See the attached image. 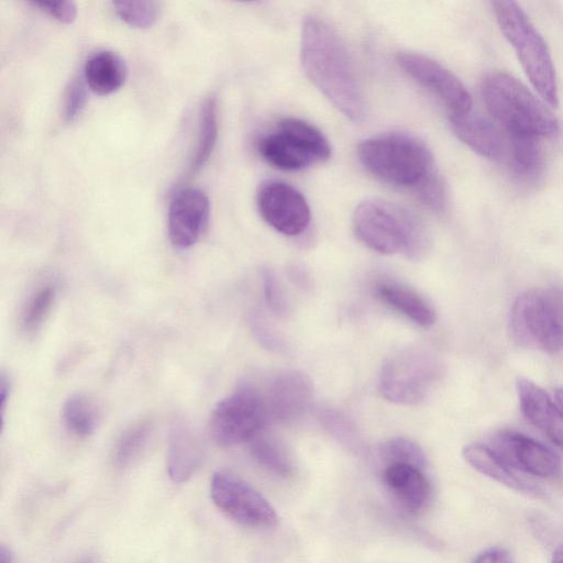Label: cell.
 <instances>
[{
    "mask_svg": "<svg viewBox=\"0 0 563 563\" xmlns=\"http://www.w3.org/2000/svg\"><path fill=\"white\" fill-rule=\"evenodd\" d=\"M300 59L308 78L339 111L354 121L364 117V93L349 51L335 30L317 16L302 22Z\"/></svg>",
    "mask_w": 563,
    "mask_h": 563,
    "instance_id": "cell-1",
    "label": "cell"
},
{
    "mask_svg": "<svg viewBox=\"0 0 563 563\" xmlns=\"http://www.w3.org/2000/svg\"><path fill=\"white\" fill-rule=\"evenodd\" d=\"M355 236L368 249L385 255L405 252L420 257L428 249L423 223L409 210L382 199L361 202L353 214Z\"/></svg>",
    "mask_w": 563,
    "mask_h": 563,
    "instance_id": "cell-2",
    "label": "cell"
},
{
    "mask_svg": "<svg viewBox=\"0 0 563 563\" xmlns=\"http://www.w3.org/2000/svg\"><path fill=\"white\" fill-rule=\"evenodd\" d=\"M481 92L488 111L508 134L549 137L559 132L552 112L514 76L488 73L482 80Z\"/></svg>",
    "mask_w": 563,
    "mask_h": 563,
    "instance_id": "cell-3",
    "label": "cell"
},
{
    "mask_svg": "<svg viewBox=\"0 0 563 563\" xmlns=\"http://www.w3.org/2000/svg\"><path fill=\"white\" fill-rule=\"evenodd\" d=\"M357 156L363 166L382 180L402 187H418L434 174L429 148L418 139L389 133L361 142Z\"/></svg>",
    "mask_w": 563,
    "mask_h": 563,
    "instance_id": "cell-4",
    "label": "cell"
},
{
    "mask_svg": "<svg viewBox=\"0 0 563 563\" xmlns=\"http://www.w3.org/2000/svg\"><path fill=\"white\" fill-rule=\"evenodd\" d=\"M498 25L511 44L530 82L550 106L558 107L556 76L548 45L515 1H494Z\"/></svg>",
    "mask_w": 563,
    "mask_h": 563,
    "instance_id": "cell-5",
    "label": "cell"
},
{
    "mask_svg": "<svg viewBox=\"0 0 563 563\" xmlns=\"http://www.w3.org/2000/svg\"><path fill=\"white\" fill-rule=\"evenodd\" d=\"M510 329L518 344L554 354L563 350V287L533 288L511 307Z\"/></svg>",
    "mask_w": 563,
    "mask_h": 563,
    "instance_id": "cell-6",
    "label": "cell"
},
{
    "mask_svg": "<svg viewBox=\"0 0 563 563\" xmlns=\"http://www.w3.org/2000/svg\"><path fill=\"white\" fill-rule=\"evenodd\" d=\"M257 150L269 165L283 170H299L331 155L327 137L296 118L280 120L274 131L261 137Z\"/></svg>",
    "mask_w": 563,
    "mask_h": 563,
    "instance_id": "cell-7",
    "label": "cell"
},
{
    "mask_svg": "<svg viewBox=\"0 0 563 563\" xmlns=\"http://www.w3.org/2000/svg\"><path fill=\"white\" fill-rule=\"evenodd\" d=\"M437 358L422 349L410 347L390 356L382 367L378 389L395 404L421 402L440 376Z\"/></svg>",
    "mask_w": 563,
    "mask_h": 563,
    "instance_id": "cell-8",
    "label": "cell"
},
{
    "mask_svg": "<svg viewBox=\"0 0 563 563\" xmlns=\"http://www.w3.org/2000/svg\"><path fill=\"white\" fill-rule=\"evenodd\" d=\"M268 422L264 394L243 384L213 408L209 432L214 442L231 446L255 438Z\"/></svg>",
    "mask_w": 563,
    "mask_h": 563,
    "instance_id": "cell-9",
    "label": "cell"
},
{
    "mask_svg": "<svg viewBox=\"0 0 563 563\" xmlns=\"http://www.w3.org/2000/svg\"><path fill=\"white\" fill-rule=\"evenodd\" d=\"M216 506L234 521L254 528L273 527L277 515L268 500L242 479L216 473L210 485Z\"/></svg>",
    "mask_w": 563,
    "mask_h": 563,
    "instance_id": "cell-10",
    "label": "cell"
},
{
    "mask_svg": "<svg viewBox=\"0 0 563 563\" xmlns=\"http://www.w3.org/2000/svg\"><path fill=\"white\" fill-rule=\"evenodd\" d=\"M396 60L408 76L444 103L450 117L472 111L468 90L448 68L427 56L409 52L398 53Z\"/></svg>",
    "mask_w": 563,
    "mask_h": 563,
    "instance_id": "cell-11",
    "label": "cell"
},
{
    "mask_svg": "<svg viewBox=\"0 0 563 563\" xmlns=\"http://www.w3.org/2000/svg\"><path fill=\"white\" fill-rule=\"evenodd\" d=\"M257 208L262 218L285 235H299L310 222L307 200L300 191L284 181L263 184L257 192Z\"/></svg>",
    "mask_w": 563,
    "mask_h": 563,
    "instance_id": "cell-12",
    "label": "cell"
},
{
    "mask_svg": "<svg viewBox=\"0 0 563 563\" xmlns=\"http://www.w3.org/2000/svg\"><path fill=\"white\" fill-rule=\"evenodd\" d=\"M492 450L512 470L539 477L559 474V456L539 441L516 431H501L492 440Z\"/></svg>",
    "mask_w": 563,
    "mask_h": 563,
    "instance_id": "cell-13",
    "label": "cell"
},
{
    "mask_svg": "<svg viewBox=\"0 0 563 563\" xmlns=\"http://www.w3.org/2000/svg\"><path fill=\"white\" fill-rule=\"evenodd\" d=\"M209 199L197 188L178 190L168 208V236L180 250L191 247L199 240L209 219Z\"/></svg>",
    "mask_w": 563,
    "mask_h": 563,
    "instance_id": "cell-14",
    "label": "cell"
},
{
    "mask_svg": "<svg viewBox=\"0 0 563 563\" xmlns=\"http://www.w3.org/2000/svg\"><path fill=\"white\" fill-rule=\"evenodd\" d=\"M263 394L268 422L294 421L305 413L312 400L310 380L296 371L278 373Z\"/></svg>",
    "mask_w": 563,
    "mask_h": 563,
    "instance_id": "cell-15",
    "label": "cell"
},
{
    "mask_svg": "<svg viewBox=\"0 0 563 563\" xmlns=\"http://www.w3.org/2000/svg\"><path fill=\"white\" fill-rule=\"evenodd\" d=\"M517 391L525 418L563 450V412L537 384L519 378Z\"/></svg>",
    "mask_w": 563,
    "mask_h": 563,
    "instance_id": "cell-16",
    "label": "cell"
},
{
    "mask_svg": "<svg viewBox=\"0 0 563 563\" xmlns=\"http://www.w3.org/2000/svg\"><path fill=\"white\" fill-rule=\"evenodd\" d=\"M205 446L199 435L184 420H175L168 434L167 470L176 483L186 482L200 467Z\"/></svg>",
    "mask_w": 563,
    "mask_h": 563,
    "instance_id": "cell-17",
    "label": "cell"
},
{
    "mask_svg": "<svg viewBox=\"0 0 563 563\" xmlns=\"http://www.w3.org/2000/svg\"><path fill=\"white\" fill-rule=\"evenodd\" d=\"M453 133L474 152L496 159L503 155L504 142L496 126L481 114L472 111L450 117Z\"/></svg>",
    "mask_w": 563,
    "mask_h": 563,
    "instance_id": "cell-18",
    "label": "cell"
},
{
    "mask_svg": "<svg viewBox=\"0 0 563 563\" xmlns=\"http://www.w3.org/2000/svg\"><path fill=\"white\" fill-rule=\"evenodd\" d=\"M383 478L389 493L407 511L417 512L427 503L429 483L420 468L406 464H389Z\"/></svg>",
    "mask_w": 563,
    "mask_h": 563,
    "instance_id": "cell-19",
    "label": "cell"
},
{
    "mask_svg": "<svg viewBox=\"0 0 563 563\" xmlns=\"http://www.w3.org/2000/svg\"><path fill=\"white\" fill-rule=\"evenodd\" d=\"M128 77L125 62L117 53L101 51L91 55L84 67V79L89 89L107 96L123 86Z\"/></svg>",
    "mask_w": 563,
    "mask_h": 563,
    "instance_id": "cell-20",
    "label": "cell"
},
{
    "mask_svg": "<svg viewBox=\"0 0 563 563\" xmlns=\"http://www.w3.org/2000/svg\"><path fill=\"white\" fill-rule=\"evenodd\" d=\"M377 298L421 327L435 322V311L427 300L412 289L390 282L378 283L375 286Z\"/></svg>",
    "mask_w": 563,
    "mask_h": 563,
    "instance_id": "cell-21",
    "label": "cell"
},
{
    "mask_svg": "<svg viewBox=\"0 0 563 563\" xmlns=\"http://www.w3.org/2000/svg\"><path fill=\"white\" fill-rule=\"evenodd\" d=\"M464 460L476 471L511 489L537 494L536 488L518 477L490 448L471 443L463 449Z\"/></svg>",
    "mask_w": 563,
    "mask_h": 563,
    "instance_id": "cell-22",
    "label": "cell"
},
{
    "mask_svg": "<svg viewBox=\"0 0 563 563\" xmlns=\"http://www.w3.org/2000/svg\"><path fill=\"white\" fill-rule=\"evenodd\" d=\"M509 166L516 178L525 183L537 180L544 168L545 155L541 137L509 134Z\"/></svg>",
    "mask_w": 563,
    "mask_h": 563,
    "instance_id": "cell-23",
    "label": "cell"
},
{
    "mask_svg": "<svg viewBox=\"0 0 563 563\" xmlns=\"http://www.w3.org/2000/svg\"><path fill=\"white\" fill-rule=\"evenodd\" d=\"M217 137V99L210 96L200 109L197 145L189 168L191 173L198 172L207 163L216 146Z\"/></svg>",
    "mask_w": 563,
    "mask_h": 563,
    "instance_id": "cell-24",
    "label": "cell"
},
{
    "mask_svg": "<svg viewBox=\"0 0 563 563\" xmlns=\"http://www.w3.org/2000/svg\"><path fill=\"white\" fill-rule=\"evenodd\" d=\"M63 419L68 430L77 437H88L97 429L100 411L85 394H74L64 404Z\"/></svg>",
    "mask_w": 563,
    "mask_h": 563,
    "instance_id": "cell-25",
    "label": "cell"
},
{
    "mask_svg": "<svg viewBox=\"0 0 563 563\" xmlns=\"http://www.w3.org/2000/svg\"><path fill=\"white\" fill-rule=\"evenodd\" d=\"M251 453L260 464L278 475L287 476L292 472L288 454L274 438L258 433L251 440Z\"/></svg>",
    "mask_w": 563,
    "mask_h": 563,
    "instance_id": "cell-26",
    "label": "cell"
},
{
    "mask_svg": "<svg viewBox=\"0 0 563 563\" xmlns=\"http://www.w3.org/2000/svg\"><path fill=\"white\" fill-rule=\"evenodd\" d=\"M56 298L54 285H46L38 289L26 303L22 314V328L27 334L37 331L47 318Z\"/></svg>",
    "mask_w": 563,
    "mask_h": 563,
    "instance_id": "cell-27",
    "label": "cell"
},
{
    "mask_svg": "<svg viewBox=\"0 0 563 563\" xmlns=\"http://www.w3.org/2000/svg\"><path fill=\"white\" fill-rule=\"evenodd\" d=\"M380 453L388 465L406 464L422 470L426 464L422 449L412 440L402 437L385 442Z\"/></svg>",
    "mask_w": 563,
    "mask_h": 563,
    "instance_id": "cell-28",
    "label": "cell"
},
{
    "mask_svg": "<svg viewBox=\"0 0 563 563\" xmlns=\"http://www.w3.org/2000/svg\"><path fill=\"white\" fill-rule=\"evenodd\" d=\"M113 7L121 20L139 29L152 26L159 15V4L155 1H114Z\"/></svg>",
    "mask_w": 563,
    "mask_h": 563,
    "instance_id": "cell-29",
    "label": "cell"
},
{
    "mask_svg": "<svg viewBox=\"0 0 563 563\" xmlns=\"http://www.w3.org/2000/svg\"><path fill=\"white\" fill-rule=\"evenodd\" d=\"M151 432V423L140 422L129 429L119 440L114 451V462L119 466H124L139 454L147 441Z\"/></svg>",
    "mask_w": 563,
    "mask_h": 563,
    "instance_id": "cell-30",
    "label": "cell"
},
{
    "mask_svg": "<svg viewBox=\"0 0 563 563\" xmlns=\"http://www.w3.org/2000/svg\"><path fill=\"white\" fill-rule=\"evenodd\" d=\"M87 93L81 79H74L67 88L64 103V117L67 122L74 121L85 108Z\"/></svg>",
    "mask_w": 563,
    "mask_h": 563,
    "instance_id": "cell-31",
    "label": "cell"
},
{
    "mask_svg": "<svg viewBox=\"0 0 563 563\" xmlns=\"http://www.w3.org/2000/svg\"><path fill=\"white\" fill-rule=\"evenodd\" d=\"M421 200L433 210H442L445 205V191L441 179L433 174L417 187Z\"/></svg>",
    "mask_w": 563,
    "mask_h": 563,
    "instance_id": "cell-32",
    "label": "cell"
},
{
    "mask_svg": "<svg viewBox=\"0 0 563 563\" xmlns=\"http://www.w3.org/2000/svg\"><path fill=\"white\" fill-rule=\"evenodd\" d=\"M31 3L63 23H71L77 14V8L71 1H32Z\"/></svg>",
    "mask_w": 563,
    "mask_h": 563,
    "instance_id": "cell-33",
    "label": "cell"
},
{
    "mask_svg": "<svg viewBox=\"0 0 563 563\" xmlns=\"http://www.w3.org/2000/svg\"><path fill=\"white\" fill-rule=\"evenodd\" d=\"M264 296L269 308L276 313H285L286 302L283 290L275 278V275L269 271L263 274Z\"/></svg>",
    "mask_w": 563,
    "mask_h": 563,
    "instance_id": "cell-34",
    "label": "cell"
},
{
    "mask_svg": "<svg viewBox=\"0 0 563 563\" xmlns=\"http://www.w3.org/2000/svg\"><path fill=\"white\" fill-rule=\"evenodd\" d=\"M473 563H511V556L503 548H490L481 553Z\"/></svg>",
    "mask_w": 563,
    "mask_h": 563,
    "instance_id": "cell-35",
    "label": "cell"
},
{
    "mask_svg": "<svg viewBox=\"0 0 563 563\" xmlns=\"http://www.w3.org/2000/svg\"><path fill=\"white\" fill-rule=\"evenodd\" d=\"M552 563H563V544H561L553 553Z\"/></svg>",
    "mask_w": 563,
    "mask_h": 563,
    "instance_id": "cell-36",
    "label": "cell"
},
{
    "mask_svg": "<svg viewBox=\"0 0 563 563\" xmlns=\"http://www.w3.org/2000/svg\"><path fill=\"white\" fill-rule=\"evenodd\" d=\"M555 400H556L558 407L563 412V388H558L555 390Z\"/></svg>",
    "mask_w": 563,
    "mask_h": 563,
    "instance_id": "cell-37",
    "label": "cell"
},
{
    "mask_svg": "<svg viewBox=\"0 0 563 563\" xmlns=\"http://www.w3.org/2000/svg\"><path fill=\"white\" fill-rule=\"evenodd\" d=\"M0 563H11V558L3 547L0 550Z\"/></svg>",
    "mask_w": 563,
    "mask_h": 563,
    "instance_id": "cell-38",
    "label": "cell"
},
{
    "mask_svg": "<svg viewBox=\"0 0 563 563\" xmlns=\"http://www.w3.org/2000/svg\"><path fill=\"white\" fill-rule=\"evenodd\" d=\"M81 563H93V561L92 560H86V561H84Z\"/></svg>",
    "mask_w": 563,
    "mask_h": 563,
    "instance_id": "cell-39",
    "label": "cell"
}]
</instances>
